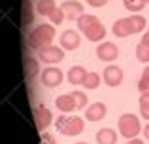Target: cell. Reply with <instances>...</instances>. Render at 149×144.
Segmentation results:
<instances>
[{
	"mask_svg": "<svg viewBox=\"0 0 149 144\" xmlns=\"http://www.w3.org/2000/svg\"><path fill=\"white\" fill-rule=\"evenodd\" d=\"M146 25H147V21H146V17H143V15L132 13V15H128V17L117 19V21L113 23L111 32L115 34L117 38H127V36H130V34L143 32Z\"/></svg>",
	"mask_w": 149,
	"mask_h": 144,
	"instance_id": "cell-1",
	"label": "cell"
},
{
	"mask_svg": "<svg viewBox=\"0 0 149 144\" xmlns=\"http://www.w3.org/2000/svg\"><path fill=\"white\" fill-rule=\"evenodd\" d=\"M77 29L91 42H102L106 36V27L102 25V21L96 15H91V13H83L77 19Z\"/></svg>",
	"mask_w": 149,
	"mask_h": 144,
	"instance_id": "cell-2",
	"label": "cell"
},
{
	"mask_svg": "<svg viewBox=\"0 0 149 144\" xmlns=\"http://www.w3.org/2000/svg\"><path fill=\"white\" fill-rule=\"evenodd\" d=\"M53 38H55L53 25L42 23V25H36L29 32V46L32 49H42V48H45V46H51Z\"/></svg>",
	"mask_w": 149,
	"mask_h": 144,
	"instance_id": "cell-3",
	"label": "cell"
},
{
	"mask_svg": "<svg viewBox=\"0 0 149 144\" xmlns=\"http://www.w3.org/2000/svg\"><path fill=\"white\" fill-rule=\"evenodd\" d=\"M85 129V122L79 116H58L57 118V131L64 137H77Z\"/></svg>",
	"mask_w": 149,
	"mask_h": 144,
	"instance_id": "cell-4",
	"label": "cell"
},
{
	"mask_svg": "<svg viewBox=\"0 0 149 144\" xmlns=\"http://www.w3.org/2000/svg\"><path fill=\"white\" fill-rule=\"evenodd\" d=\"M117 127H119V133L123 135L125 138H136L140 133H142V123H140V118L134 114H130V112H127V114H123L119 118V123H117Z\"/></svg>",
	"mask_w": 149,
	"mask_h": 144,
	"instance_id": "cell-5",
	"label": "cell"
},
{
	"mask_svg": "<svg viewBox=\"0 0 149 144\" xmlns=\"http://www.w3.org/2000/svg\"><path fill=\"white\" fill-rule=\"evenodd\" d=\"M38 55H40V61L45 65H57L64 59V49L57 48V46H45V48L38 49Z\"/></svg>",
	"mask_w": 149,
	"mask_h": 144,
	"instance_id": "cell-6",
	"label": "cell"
},
{
	"mask_svg": "<svg viewBox=\"0 0 149 144\" xmlns=\"http://www.w3.org/2000/svg\"><path fill=\"white\" fill-rule=\"evenodd\" d=\"M123 68L117 67V65H108V67L104 68V72H102V80H104V84L108 85V87H117V85L123 84Z\"/></svg>",
	"mask_w": 149,
	"mask_h": 144,
	"instance_id": "cell-7",
	"label": "cell"
},
{
	"mask_svg": "<svg viewBox=\"0 0 149 144\" xmlns=\"http://www.w3.org/2000/svg\"><path fill=\"white\" fill-rule=\"evenodd\" d=\"M51 122H53V114H51V110L45 106V104H38V106H34V123H36L38 129L45 131L51 125Z\"/></svg>",
	"mask_w": 149,
	"mask_h": 144,
	"instance_id": "cell-8",
	"label": "cell"
},
{
	"mask_svg": "<svg viewBox=\"0 0 149 144\" xmlns=\"http://www.w3.org/2000/svg\"><path fill=\"white\" fill-rule=\"evenodd\" d=\"M62 80H64V74L57 67H47L45 70H42V84L45 87H58Z\"/></svg>",
	"mask_w": 149,
	"mask_h": 144,
	"instance_id": "cell-9",
	"label": "cell"
},
{
	"mask_svg": "<svg viewBox=\"0 0 149 144\" xmlns=\"http://www.w3.org/2000/svg\"><path fill=\"white\" fill-rule=\"evenodd\" d=\"M96 57L100 61H106V63H111L119 57V48L113 42H100L98 48H96Z\"/></svg>",
	"mask_w": 149,
	"mask_h": 144,
	"instance_id": "cell-10",
	"label": "cell"
},
{
	"mask_svg": "<svg viewBox=\"0 0 149 144\" xmlns=\"http://www.w3.org/2000/svg\"><path fill=\"white\" fill-rule=\"evenodd\" d=\"M61 10L64 11L66 19L70 21H77V19L83 15V4L79 0H66V2L61 4Z\"/></svg>",
	"mask_w": 149,
	"mask_h": 144,
	"instance_id": "cell-11",
	"label": "cell"
},
{
	"mask_svg": "<svg viewBox=\"0 0 149 144\" xmlns=\"http://www.w3.org/2000/svg\"><path fill=\"white\" fill-rule=\"evenodd\" d=\"M79 42H81V38H79V32H77V30L68 29V30H64V32L61 34V48L62 49L74 51V49L79 48Z\"/></svg>",
	"mask_w": 149,
	"mask_h": 144,
	"instance_id": "cell-12",
	"label": "cell"
},
{
	"mask_svg": "<svg viewBox=\"0 0 149 144\" xmlns=\"http://www.w3.org/2000/svg\"><path fill=\"white\" fill-rule=\"evenodd\" d=\"M106 116H108V106H106L104 103H93L87 106V110H85V118H87V122H100V119H104Z\"/></svg>",
	"mask_w": 149,
	"mask_h": 144,
	"instance_id": "cell-13",
	"label": "cell"
},
{
	"mask_svg": "<svg viewBox=\"0 0 149 144\" xmlns=\"http://www.w3.org/2000/svg\"><path fill=\"white\" fill-rule=\"evenodd\" d=\"M55 104H57V108L62 112V114H70V112L77 110V104L76 100H74L72 93H64V95H58L57 100H55Z\"/></svg>",
	"mask_w": 149,
	"mask_h": 144,
	"instance_id": "cell-14",
	"label": "cell"
},
{
	"mask_svg": "<svg viewBox=\"0 0 149 144\" xmlns=\"http://www.w3.org/2000/svg\"><path fill=\"white\" fill-rule=\"evenodd\" d=\"M87 72H89L87 68H83L81 65H76V67H72L68 70V76L66 78H68V81L72 85H81L83 80H85V76H87Z\"/></svg>",
	"mask_w": 149,
	"mask_h": 144,
	"instance_id": "cell-15",
	"label": "cell"
},
{
	"mask_svg": "<svg viewBox=\"0 0 149 144\" xmlns=\"http://www.w3.org/2000/svg\"><path fill=\"white\" fill-rule=\"evenodd\" d=\"M96 142L98 144H115L117 142V133L111 127H102L96 131Z\"/></svg>",
	"mask_w": 149,
	"mask_h": 144,
	"instance_id": "cell-16",
	"label": "cell"
},
{
	"mask_svg": "<svg viewBox=\"0 0 149 144\" xmlns=\"http://www.w3.org/2000/svg\"><path fill=\"white\" fill-rule=\"evenodd\" d=\"M55 10H57L55 0H38V2H36V11L40 15H47V17H49Z\"/></svg>",
	"mask_w": 149,
	"mask_h": 144,
	"instance_id": "cell-17",
	"label": "cell"
},
{
	"mask_svg": "<svg viewBox=\"0 0 149 144\" xmlns=\"http://www.w3.org/2000/svg\"><path fill=\"white\" fill-rule=\"evenodd\" d=\"M83 87H87V89H96L100 85V74L98 72H87V76H85V80H83Z\"/></svg>",
	"mask_w": 149,
	"mask_h": 144,
	"instance_id": "cell-18",
	"label": "cell"
},
{
	"mask_svg": "<svg viewBox=\"0 0 149 144\" xmlns=\"http://www.w3.org/2000/svg\"><path fill=\"white\" fill-rule=\"evenodd\" d=\"M138 104H140V114H142V118H146L149 122V91H146V93L140 95Z\"/></svg>",
	"mask_w": 149,
	"mask_h": 144,
	"instance_id": "cell-19",
	"label": "cell"
},
{
	"mask_svg": "<svg viewBox=\"0 0 149 144\" xmlns=\"http://www.w3.org/2000/svg\"><path fill=\"white\" fill-rule=\"evenodd\" d=\"M136 59L140 61V63H149V46L143 44V42H140L138 46H136Z\"/></svg>",
	"mask_w": 149,
	"mask_h": 144,
	"instance_id": "cell-20",
	"label": "cell"
},
{
	"mask_svg": "<svg viewBox=\"0 0 149 144\" xmlns=\"http://www.w3.org/2000/svg\"><path fill=\"white\" fill-rule=\"evenodd\" d=\"M72 97H74V100H76V104H77V110H81V108H87L89 99H87V93H85V91L76 89V91H72Z\"/></svg>",
	"mask_w": 149,
	"mask_h": 144,
	"instance_id": "cell-21",
	"label": "cell"
},
{
	"mask_svg": "<svg viewBox=\"0 0 149 144\" xmlns=\"http://www.w3.org/2000/svg\"><path fill=\"white\" fill-rule=\"evenodd\" d=\"M123 6L128 11H142L146 8V0H123Z\"/></svg>",
	"mask_w": 149,
	"mask_h": 144,
	"instance_id": "cell-22",
	"label": "cell"
},
{
	"mask_svg": "<svg viewBox=\"0 0 149 144\" xmlns=\"http://www.w3.org/2000/svg\"><path fill=\"white\" fill-rule=\"evenodd\" d=\"M138 89H140V93L149 91V65L146 67V70H143V74L140 76V80H138Z\"/></svg>",
	"mask_w": 149,
	"mask_h": 144,
	"instance_id": "cell-23",
	"label": "cell"
},
{
	"mask_svg": "<svg viewBox=\"0 0 149 144\" xmlns=\"http://www.w3.org/2000/svg\"><path fill=\"white\" fill-rule=\"evenodd\" d=\"M49 19H51V23H53V25H61V23L66 19V15H64V11H62L61 8H57V10L49 15Z\"/></svg>",
	"mask_w": 149,
	"mask_h": 144,
	"instance_id": "cell-24",
	"label": "cell"
},
{
	"mask_svg": "<svg viewBox=\"0 0 149 144\" xmlns=\"http://www.w3.org/2000/svg\"><path fill=\"white\" fill-rule=\"evenodd\" d=\"M42 142H44V144H57L55 137H53V135H49V133H42Z\"/></svg>",
	"mask_w": 149,
	"mask_h": 144,
	"instance_id": "cell-25",
	"label": "cell"
},
{
	"mask_svg": "<svg viewBox=\"0 0 149 144\" xmlns=\"http://www.w3.org/2000/svg\"><path fill=\"white\" fill-rule=\"evenodd\" d=\"M87 4L91 8H102V6H106V4H108V0H87Z\"/></svg>",
	"mask_w": 149,
	"mask_h": 144,
	"instance_id": "cell-26",
	"label": "cell"
},
{
	"mask_svg": "<svg viewBox=\"0 0 149 144\" xmlns=\"http://www.w3.org/2000/svg\"><path fill=\"white\" fill-rule=\"evenodd\" d=\"M142 42L149 46V29H147V32H143V36H142Z\"/></svg>",
	"mask_w": 149,
	"mask_h": 144,
	"instance_id": "cell-27",
	"label": "cell"
},
{
	"mask_svg": "<svg viewBox=\"0 0 149 144\" xmlns=\"http://www.w3.org/2000/svg\"><path fill=\"white\" fill-rule=\"evenodd\" d=\"M142 131H143V137H146L147 140H149V123H146V127H143Z\"/></svg>",
	"mask_w": 149,
	"mask_h": 144,
	"instance_id": "cell-28",
	"label": "cell"
},
{
	"mask_svg": "<svg viewBox=\"0 0 149 144\" xmlns=\"http://www.w3.org/2000/svg\"><path fill=\"white\" fill-rule=\"evenodd\" d=\"M127 144H143V140H142V138H130Z\"/></svg>",
	"mask_w": 149,
	"mask_h": 144,
	"instance_id": "cell-29",
	"label": "cell"
},
{
	"mask_svg": "<svg viewBox=\"0 0 149 144\" xmlns=\"http://www.w3.org/2000/svg\"><path fill=\"white\" fill-rule=\"evenodd\" d=\"M76 144H89V142H76Z\"/></svg>",
	"mask_w": 149,
	"mask_h": 144,
	"instance_id": "cell-30",
	"label": "cell"
},
{
	"mask_svg": "<svg viewBox=\"0 0 149 144\" xmlns=\"http://www.w3.org/2000/svg\"><path fill=\"white\" fill-rule=\"evenodd\" d=\"M146 4H149V0H146Z\"/></svg>",
	"mask_w": 149,
	"mask_h": 144,
	"instance_id": "cell-31",
	"label": "cell"
},
{
	"mask_svg": "<svg viewBox=\"0 0 149 144\" xmlns=\"http://www.w3.org/2000/svg\"><path fill=\"white\" fill-rule=\"evenodd\" d=\"M108 2H109V0H108Z\"/></svg>",
	"mask_w": 149,
	"mask_h": 144,
	"instance_id": "cell-32",
	"label": "cell"
}]
</instances>
